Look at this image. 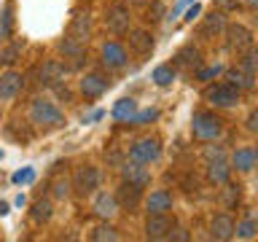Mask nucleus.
I'll use <instances>...</instances> for the list:
<instances>
[{"mask_svg":"<svg viewBox=\"0 0 258 242\" xmlns=\"http://www.w3.org/2000/svg\"><path fill=\"white\" fill-rule=\"evenodd\" d=\"M161 16H164V3H161V0H153V3L148 6V19L151 22H159Z\"/></svg>","mask_w":258,"mask_h":242,"instance_id":"obj_35","label":"nucleus"},{"mask_svg":"<svg viewBox=\"0 0 258 242\" xmlns=\"http://www.w3.org/2000/svg\"><path fill=\"white\" fill-rule=\"evenodd\" d=\"M175 62L183 65V68H199V65H202V54H199V48H194V46H183L180 51H177Z\"/></svg>","mask_w":258,"mask_h":242,"instance_id":"obj_22","label":"nucleus"},{"mask_svg":"<svg viewBox=\"0 0 258 242\" xmlns=\"http://www.w3.org/2000/svg\"><path fill=\"white\" fill-rule=\"evenodd\" d=\"M247 6L253 8V11H258V0H247Z\"/></svg>","mask_w":258,"mask_h":242,"instance_id":"obj_44","label":"nucleus"},{"mask_svg":"<svg viewBox=\"0 0 258 242\" xmlns=\"http://www.w3.org/2000/svg\"><path fill=\"white\" fill-rule=\"evenodd\" d=\"M218 3H221L223 8H234V6H237V3H234V0H218Z\"/></svg>","mask_w":258,"mask_h":242,"instance_id":"obj_42","label":"nucleus"},{"mask_svg":"<svg viewBox=\"0 0 258 242\" xmlns=\"http://www.w3.org/2000/svg\"><path fill=\"white\" fill-rule=\"evenodd\" d=\"M73 189H76L78 197H86L100 189V169L97 167H78L76 169V177H73Z\"/></svg>","mask_w":258,"mask_h":242,"instance_id":"obj_5","label":"nucleus"},{"mask_svg":"<svg viewBox=\"0 0 258 242\" xmlns=\"http://www.w3.org/2000/svg\"><path fill=\"white\" fill-rule=\"evenodd\" d=\"M223 129V121L215 116V113H197L194 116V135L199 140H215Z\"/></svg>","mask_w":258,"mask_h":242,"instance_id":"obj_2","label":"nucleus"},{"mask_svg":"<svg viewBox=\"0 0 258 242\" xmlns=\"http://www.w3.org/2000/svg\"><path fill=\"white\" fill-rule=\"evenodd\" d=\"M226 30V16H223V11H213L205 19V24H202V35L205 38H213V35H218V32H223Z\"/></svg>","mask_w":258,"mask_h":242,"instance_id":"obj_21","label":"nucleus"},{"mask_svg":"<svg viewBox=\"0 0 258 242\" xmlns=\"http://www.w3.org/2000/svg\"><path fill=\"white\" fill-rule=\"evenodd\" d=\"M175 229V221L167 213H148L145 221V237L148 239H167Z\"/></svg>","mask_w":258,"mask_h":242,"instance_id":"obj_3","label":"nucleus"},{"mask_svg":"<svg viewBox=\"0 0 258 242\" xmlns=\"http://www.w3.org/2000/svg\"><path fill=\"white\" fill-rule=\"evenodd\" d=\"M22 84H24L22 73H16V70H6L3 76H0V100H14V97L19 94Z\"/></svg>","mask_w":258,"mask_h":242,"instance_id":"obj_11","label":"nucleus"},{"mask_svg":"<svg viewBox=\"0 0 258 242\" xmlns=\"http://www.w3.org/2000/svg\"><path fill=\"white\" fill-rule=\"evenodd\" d=\"M129 22H132V14H129V8L124 3L108 6V11H105V24H108L110 32L124 35V32H129Z\"/></svg>","mask_w":258,"mask_h":242,"instance_id":"obj_4","label":"nucleus"},{"mask_svg":"<svg viewBox=\"0 0 258 242\" xmlns=\"http://www.w3.org/2000/svg\"><path fill=\"white\" fill-rule=\"evenodd\" d=\"M8 213V205H6V202H0V215H6Z\"/></svg>","mask_w":258,"mask_h":242,"instance_id":"obj_43","label":"nucleus"},{"mask_svg":"<svg viewBox=\"0 0 258 242\" xmlns=\"http://www.w3.org/2000/svg\"><path fill=\"white\" fill-rule=\"evenodd\" d=\"M129 156L137 159V161H143V164H151V161H156V159L161 156V145H159L156 137H145V140H140V143L132 145Z\"/></svg>","mask_w":258,"mask_h":242,"instance_id":"obj_9","label":"nucleus"},{"mask_svg":"<svg viewBox=\"0 0 258 242\" xmlns=\"http://www.w3.org/2000/svg\"><path fill=\"white\" fill-rule=\"evenodd\" d=\"M59 51L64 56H73V59H84V43L76 40V38H70V35L64 40H59Z\"/></svg>","mask_w":258,"mask_h":242,"instance_id":"obj_24","label":"nucleus"},{"mask_svg":"<svg viewBox=\"0 0 258 242\" xmlns=\"http://www.w3.org/2000/svg\"><path fill=\"white\" fill-rule=\"evenodd\" d=\"M226 78H229V84L234 89H253V73H247L242 68H231Z\"/></svg>","mask_w":258,"mask_h":242,"instance_id":"obj_23","label":"nucleus"},{"mask_svg":"<svg viewBox=\"0 0 258 242\" xmlns=\"http://www.w3.org/2000/svg\"><path fill=\"white\" fill-rule=\"evenodd\" d=\"M64 73H68V68H64L62 62L48 59V62H43V70H40V81H43L46 86H56V84H59V81L64 78Z\"/></svg>","mask_w":258,"mask_h":242,"instance_id":"obj_18","label":"nucleus"},{"mask_svg":"<svg viewBox=\"0 0 258 242\" xmlns=\"http://www.w3.org/2000/svg\"><path fill=\"white\" fill-rule=\"evenodd\" d=\"M245 124H247V129H250V132H258V110H253V113H250Z\"/></svg>","mask_w":258,"mask_h":242,"instance_id":"obj_39","label":"nucleus"},{"mask_svg":"<svg viewBox=\"0 0 258 242\" xmlns=\"http://www.w3.org/2000/svg\"><path fill=\"white\" fill-rule=\"evenodd\" d=\"M137 113V102L135 100H118L116 108H113V116L116 118H132Z\"/></svg>","mask_w":258,"mask_h":242,"instance_id":"obj_28","label":"nucleus"},{"mask_svg":"<svg viewBox=\"0 0 258 242\" xmlns=\"http://www.w3.org/2000/svg\"><path fill=\"white\" fill-rule=\"evenodd\" d=\"M255 231H258V223L250 218V221H242V223H237V229H234V234L237 237H242V239H250V237H255Z\"/></svg>","mask_w":258,"mask_h":242,"instance_id":"obj_30","label":"nucleus"},{"mask_svg":"<svg viewBox=\"0 0 258 242\" xmlns=\"http://www.w3.org/2000/svg\"><path fill=\"white\" fill-rule=\"evenodd\" d=\"M205 100L218 105V108H231L239 102V89H234L231 84H215L205 92Z\"/></svg>","mask_w":258,"mask_h":242,"instance_id":"obj_7","label":"nucleus"},{"mask_svg":"<svg viewBox=\"0 0 258 242\" xmlns=\"http://www.w3.org/2000/svg\"><path fill=\"white\" fill-rule=\"evenodd\" d=\"M0 32H3V35L11 32V6L3 8V27H0Z\"/></svg>","mask_w":258,"mask_h":242,"instance_id":"obj_37","label":"nucleus"},{"mask_svg":"<svg viewBox=\"0 0 258 242\" xmlns=\"http://www.w3.org/2000/svg\"><path fill=\"white\" fill-rule=\"evenodd\" d=\"M226 43L231 51L245 54L247 48H253V32L245 24H226Z\"/></svg>","mask_w":258,"mask_h":242,"instance_id":"obj_6","label":"nucleus"},{"mask_svg":"<svg viewBox=\"0 0 258 242\" xmlns=\"http://www.w3.org/2000/svg\"><path fill=\"white\" fill-rule=\"evenodd\" d=\"M218 70H221V68H207V70H199V78H202V81H207V78L218 76Z\"/></svg>","mask_w":258,"mask_h":242,"instance_id":"obj_40","label":"nucleus"},{"mask_svg":"<svg viewBox=\"0 0 258 242\" xmlns=\"http://www.w3.org/2000/svg\"><path fill=\"white\" fill-rule=\"evenodd\" d=\"M121 172H124V180L137 183V186H143V189L151 183V172H148V167H143V161H137V159L126 161V164L121 167Z\"/></svg>","mask_w":258,"mask_h":242,"instance_id":"obj_12","label":"nucleus"},{"mask_svg":"<svg viewBox=\"0 0 258 242\" xmlns=\"http://www.w3.org/2000/svg\"><path fill=\"white\" fill-rule=\"evenodd\" d=\"M175 81V68L172 65H159L156 70H153V84L156 86H169Z\"/></svg>","mask_w":258,"mask_h":242,"instance_id":"obj_26","label":"nucleus"},{"mask_svg":"<svg viewBox=\"0 0 258 242\" xmlns=\"http://www.w3.org/2000/svg\"><path fill=\"white\" fill-rule=\"evenodd\" d=\"M70 189H73V183L68 180V177H56L54 180V197L56 199H64L70 194Z\"/></svg>","mask_w":258,"mask_h":242,"instance_id":"obj_34","label":"nucleus"},{"mask_svg":"<svg viewBox=\"0 0 258 242\" xmlns=\"http://www.w3.org/2000/svg\"><path fill=\"white\" fill-rule=\"evenodd\" d=\"M129 48L137 51V54H151L153 51V35L143 27L129 30Z\"/></svg>","mask_w":258,"mask_h":242,"instance_id":"obj_15","label":"nucleus"},{"mask_svg":"<svg viewBox=\"0 0 258 242\" xmlns=\"http://www.w3.org/2000/svg\"><path fill=\"white\" fill-rule=\"evenodd\" d=\"M0 159H3V151H0Z\"/></svg>","mask_w":258,"mask_h":242,"instance_id":"obj_45","label":"nucleus"},{"mask_svg":"<svg viewBox=\"0 0 258 242\" xmlns=\"http://www.w3.org/2000/svg\"><path fill=\"white\" fill-rule=\"evenodd\" d=\"M255 159H258V151H253V148H239V151H234L231 164L237 167L239 172H247V169L255 167Z\"/></svg>","mask_w":258,"mask_h":242,"instance_id":"obj_20","label":"nucleus"},{"mask_svg":"<svg viewBox=\"0 0 258 242\" xmlns=\"http://www.w3.org/2000/svg\"><path fill=\"white\" fill-rule=\"evenodd\" d=\"M199 11H202V8H199L197 3H194V6L188 8V11H185V19H188V22H194V16H199Z\"/></svg>","mask_w":258,"mask_h":242,"instance_id":"obj_41","label":"nucleus"},{"mask_svg":"<svg viewBox=\"0 0 258 242\" xmlns=\"http://www.w3.org/2000/svg\"><path fill=\"white\" fill-rule=\"evenodd\" d=\"M239 68H242V70H247V73H253V76H255V70H258V51L247 48L245 56H242V62H239Z\"/></svg>","mask_w":258,"mask_h":242,"instance_id":"obj_31","label":"nucleus"},{"mask_svg":"<svg viewBox=\"0 0 258 242\" xmlns=\"http://www.w3.org/2000/svg\"><path fill=\"white\" fill-rule=\"evenodd\" d=\"M19 43H11V46H6L3 51H0V62L3 65H14L16 62V56H19Z\"/></svg>","mask_w":258,"mask_h":242,"instance_id":"obj_32","label":"nucleus"},{"mask_svg":"<svg viewBox=\"0 0 258 242\" xmlns=\"http://www.w3.org/2000/svg\"><path fill=\"white\" fill-rule=\"evenodd\" d=\"M210 180H213V183H226V180H229V167H226L223 159L210 161Z\"/></svg>","mask_w":258,"mask_h":242,"instance_id":"obj_27","label":"nucleus"},{"mask_svg":"<svg viewBox=\"0 0 258 242\" xmlns=\"http://www.w3.org/2000/svg\"><path fill=\"white\" fill-rule=\"evenodd\" d=\"M51 215H54V207L48 199H38L35 205H32V221L35 223H46Z\"/></svg>","mask_w":258,"mask_h":242,"instance_id":"obj_25","label":"nucleus"},{"mask_svg":"<svg viewBox=\"0 0 258 242\" xmlns=\"http://www.w3.org/2000/svg\"><path fill=\"white\" fill-rule=\"evenodd\" d=\"M145 210L148 213H167V210H172V194L167 189L151 191V197L145 199Z\"/></svg>","mask_w":258,"mask_h":242,"instance_id":"obj_14","label":"nucleus"},{"mask_svg":"<svg viewBox=\"0 0 258 242\" xmlns=\"http://www.w3.org/2000/svg\"><path fill=\"white\" fill-rule=\"evenodd\" d=\"M94 213L100 215V218H113L118 213V202L113 194H97V199H94Z\"/></svg>","mask_w":258,"mask_h":242,"instance_id":"obj_19","label":"nucleus"},{"mask_svg":"<svg viewBox=\"0 0 258 242\" xmlns=\"http://www.w3.org/2000/svg\"><path fill=\"white\" fill-rule=\"evenodd\" d=\"M102 62L108 65V68L118 70V68H124V65H126V51L118 43H113V40H110V43L102 46Z\"/></svg>","mask_w":258,"mask_h":242,"instance_id":"obj_17","label":"nucleus"},{"mask_svg":"<svg viewBox=\"0 0 258 242\" xmlns=\"http://www.w3.org/2000/svg\"><path fill=\"white\" fill-rule=\"evenodd\" d=\"M30 116H32V121H35V124H46V127H62V124H64V113L56 108L51 100H43V97L32 100Z\"/></svg>","mask_w":258,"mask_h":242,"instance_id":"obj_1","label":"nucleus"},{"mask_svg":"<svg viewBox=\"0 0 258 242\" xmlns=\"http://www.w3.org/2000/svg\"><path fill=\"white\" fill-rule=\"evenodd\" d=\"M234 229H237V223H234L231 215H215L213 226H210V234H213V239L226 242V239L234 237Z\"/></svg>","mask_w":258,"mask_h":242,"instance_id":"obj_13","label":"nucleus"},{"mask_svg":"<svg viewBox=\"0 0 258 242\" xmlns=\"http://www.w3.org/2000/svg\"><path fill=\"white\" fill-rule=\"evenodd\" d=\"M110 81L102 76V73H86L84 78H81V92H84V97H100L102 92H108Z\"/></svg>","mask_w":258,"mask_h":242,"instance_id":"obj_10","label":"nucleus"},{"mask_svg":"<svg viewBox=\"0 0 258 242\" xmlns=\"http://www.w3.org/2000/svg\"><path fill=\"white\" fill-rule=\"evenodd\" d=\"M153 118H159V110H143V113H137V116H132L135 124H143V121H153Z\"/></svg>","mask_w":258,"mask_h":242,"instance_id":"obj_36","label":"nucleus"},{"mask_svg":"<svg viewBox=\"0 0 258 242\" xmlns=\"http://www.w3.org/2000/svg\"><path fill=\"white\" fill-rule=\"evenodd\" d=\"M116 202H118V207H124V210H137L143 202V186L124 180L116 191Z\"/></svg>","mask_w":258,"mask_h":242,"instance_id":"obj_8","label":"nucleus"},{"mask_svg":"<svg viewBox=\"0 0 258 242\" xmlns=\"http://www.w3.org/2000/svg\"><path fill=\"white\" fill-rule=\"evenodd\" d=\"M32 177H35L32 169H19V172L14 175V183H27V180H32Z\"/></svg>","mask_w":258,"mask_h":242,"instance_id":"obj_38","label":"nucleus"},{"mask_svg":"<svg viewBox=\"0 0 258 242\" xmlns=\"http://www.w3.org/2000/svg\"><path fill=\"white\" fill-rule=\"evenodd\" d=\"M223 202H226V207H234V205H237V202H239V186H229V180H226Z\"/></svg>","mask_w":258,"mask_h":242,"instance_id":"obj_33","label":"nucleus"},{"mask_svg":"<svg viewBox=\"0 0 258 242\" xmlns=\"http://www.w3.org/2000/svg\"><path fill=\"white\" fill-rule=\"evenodd\" d=\"M89 32H92V16L86 11H78L73 16V24H70V38L81 40V43H86L89 40Z\"/></svg>","mask_w":258,"mask_h":242,"instance_id":"obj_16","label":"nucleus"},{"mask_svg":"<svg viewBox=\"0 0 258 242\" xmlns=\"http://www.w3.org/2000/svg\"><path fill=\"white\" fill-rule=\"evenodd\" d=\"M89 237H92L94 242H105V239H108V242H116L118 234H116V229H110V226H97V229L89 234Z\"/></svg>","mask_w":258,"mask_h":242,"instance_id":"obj_29","label":"nucleus"}]
</instances>
